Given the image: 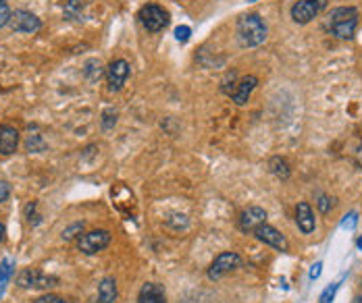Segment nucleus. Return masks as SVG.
Segmentation results:
<instances>
[{
    "mask_svg": "<svg viewBox=\"0 0 362 303\" xmlns=\"http://www.w3.org/2000/svg\"><path fill=\"white\" fill-rule=\"evenodd\" d=\"M5 233H7V229H5V224L0 222V243H3V239H5Z\"/></svg>",
    "mask_w": 362,
    "mask_h": 303,
    "instance_id": "obj_33",
    "label": "nucleus"
},
{
    "mask_svg": "<svg viewBox=\"0 0 362 303\" xmlns=\"http://www.w3.org/2000/svg\"><path fill=\"white\" fill-rule=\"evenodd\" d=\"M117 299V280L106 276L98 284V303H113Z\"/></svg>",
    "mask_w": 362,
    "mask_h": 303,
    "instance_id": "obj_17",
    "label": "nucleus"
},
{
    "mask_svg": "<svg viewBox=\"0 0 362 303\" xmlns=\"http://www.w3.org/2000/svg\"><path fill=\"white\" fill-rule=\"evenodd\" d=\"M137 303H169L165 287L159 284V282H146L139 289Z\"/></svg>",
    "mask_w": 362,
    "mask_h": 303,
    "instance_id": "obj_14",
    "label": "nucleus"
},
{
    "mask_svg": "<svg viewBox=\"0 0 362 303\" xmlns=\"http://www.w3.org/2000/svg\"><path fill=\"white\" fill-rule=\"evenodd\" d=\"M15 274V260L13 258H5L0 262V299L5 295V289L11 280V276Z\"/></svg>",
    "mask_w": 362,
    "mask_h": 303,
    "instance_id": "obj_18",
    "label": "nucleus"
},
{
    "mask_svg": "<svg viewBox=\"0 0 362 303\" xmlns=\"http://www.w3.org/2000/svg\"><path fill=\"white\" fill-rule=\"evenodd\" d=\"M19 145V131L13 125H0V154L11 156Z\"/></svg>",
    "mask_w": 362,
    "mask_h": 303,
    "instance_id": "obj_13",
    "label": "nucleus"
},
{
    "mask_svg": "<svg viewBox=\"0 0 362 303\" xmlns=\"http://www.w3.org/2000/svg\"><path fill=\"white\" fill-rule=\"evenodd\" d=\"M234 90H236V71L227 73V77H225V82H223V92H225V94L231 96Z\"/></svg>",
    "mask_w": 362,
    "mask_h": 303,
    "instance_id": "obj_24",
    "label": "nucleus"
},
{
    "mask_svg": "<svg viewBox=\"0 0 362 303\" xmlns=\"http://www.w3.org/2000/svg\"><path fill=\"white\" fill-rule=\"evenodd\" d=\"M327 7V0H300L292 7V19L298 25H306L310 23L323 9Z\"/></svg>",
    "mask_w": 362,
    "mask_h": 303,
    "instance_id": "obj_7",
    "label": "nucleus"
},
{
    "mask_svg": "<svg viewBox=\"0 0 362 303\" xmlns=\"http://www.w3.org/2000/svg\"><path fill=\"white\" fill-rule=\"evenodd\" d=\"M356 222H358V214H356V212H350V214L343 216V220H341V229H354Z\"/></svg>",
    "mask_w": 362,
    "mask_h": 303,
    "instance_id": "obj_27",
    "label": "nucleus"
},
{
    "mask_svg": "<svg viewBox=\"0 0 362 303\" xmlns=\"http://www.w3.org/2000/svg\"><path fill=\"white\" fill-rule=\"evenodd\" d=\"M356 245H358V250H362V237H358V241H356Z\"/></svg>",
    "mask_w": 362,
    "mask_h": 303,
    "instance_id": "obj_34",
    "label": "nucleus"
},
{
    "mask_svg": "<svg viewBox=\"0 0 362 303\" xmlns=\"http://www.w3.org/2000/svg\"><path fill=\"white\" fill-rule=\"evenodd\" d=\"M356 303H362V295H360V297L356 299Z\"/></svg>",
    "mask_w": 362,
    "mask_h": 303,
    "instance_id": "obj_35",
    "label": "nucleus"
},
{
    "mask_svg": "<svg viewBox=\"0 0 362 303\" xmlns=\"http://www.w3.org/2000/svg\"><path fill=\"white\" fill-rule=\"evenodd\" d=\"M337 287L339 284H331V287H327L325 291H323V295H321V303H331L333 301V297H335V291H337Z\"/></svg>",
    "mask_w": 362,
    "mask_h": 303,
    "instance_id": "obj_29",
    "label": "nucleus"
},
{
    "mask_svg": "<svg viewBox=\"0 0 362 303\" xmlns=\"http://www.w3.org/2000/svg\"><path fill=\"white\" fill-rule=\"evenodd\" d=\"M115 123H117V110L115 108H109V110H104V114H102V129H113L115 127Z\"/></svg>",
    "mask_w": 362,
    "mask_h": 303,
    "instance_id": "obj_23",
    "label": "nucleus"
},
{
    "mask_svg": "<svg viewBox=\"0 0 362 303\" xmlns=\"http://www.w3.org/2000/svg\"><path fill=\"white\" fill-rule=\"evenodd\" d=\"M129 62L125 58H117L109 64L106 69V84H109V90L111 92H121L127 77H129Z\"/></svg>",
    "mask_w": 362,
    "mask_h": 303,
    "instance_id": "obj_9",
    "label": "nucleus"
},
{
    "mask_svg": "<svg viewBox=\"0 0 362 303\" xmlns=\"http://www.w3.org/2000/svg\"><path fill=\"white\" fill-rule=\"evenodd\" d=\"M17 284L23 287V289H50V287H56L58 284V278L56 276H48L36 268H27V270H21L19 276H17Z\"/></svg>",
    "mask_w": 362,
    "mask_h": 303,
    "instance_id": "obj_8",
    "label": "nucleus"
},
{
    "mask_svg": "<svg viewBox=\"0 0 362 303\" xmlns=\"http://www.w3.org/2000/svg\"><path fill=\"white\" fill-rule=\"evenodd\" d=\"M317 206H319V210H321L323 214H329V212H331V208H333V199H331V197H327V195H319Z\"/></svg>",
    "mask_w": 362,
    "mask_h": 303,
    "instance_id": "obj_25",
    "label": "nucleus"
},
{
    "mask_svg": "<svg viewBox=\"0 0 362 303\" xmlns=\"http://www.w3.org/2000/svg\"><path fill=\"white\" fill-rule=\"evenodd\" d=\"M139 23L146 27L148 32L157 34L163 32L169 25V13L161 5H144L137 13Z\"/></svg>",
    "mask_w": 362,
    "mask_h": 303,
    "instance_id": "obj_3",
    "label": "nucleus"
},
{
    "mask_svg": "<svg viewBox=\"0 0 362 303\" xmlns=\"http://www.w3.org/2000/svg\"><path fill=\"white\" fill-rule=\"evenodd\" d=\"M92 0H67L65 3V17L69 21H82Z\"/></svg>",
    "mask_w": 362,
    "mask_h": 303,
    "instance_id": "obj_16",
    "label": "nucleus"
},
{
    "mask_svg": "<svg viewBox=\"0 0 362 303\" xmlns=\"http://www.w3.org/2000/svg\"><path fill=\"white\" fill-rule=\"evenodd\" d=\"M356 25H358V11L354 7L333 9L327 17V29L337 40H350L356 34Z\"/></svg>",
    "mask_w": 362,
    "mask_h": 303,
    "instance_id": "obj_1",
    "label": "nucleus"
},
{
    "mask_svg": "<svg viewBox=\"0 0 362 303\" xmlns=\"http://www.w3.org/2000/svg\"><path fill=\"white\" fill-rule=\"evenodd\" d=\"M9 25H11L13 32H17V34H36V32L42 29V21H40L34 13L23 11V9L13 11L11 23H9Z\"/></svg>",
    "mask_w": 362,
    "mask_h": 303,
    "instance_id": "obj_10",
    "label": "nucleus"
},
{
    "mask_svg": "<svg viewBox=\"0 0 362 303\" xmlns=\"http://www.w3.org/2000/svg\"><path fill=\"white\" fill-rule=\"evenodd\" d=\"M190 36H192V29H190L188 25H179V27L175 29V38H177V42H188Z\"/></svg>",
    "mask_w": 362,
    "mask_h": 303,
    "instance_id": "obj_28",
    "label": "nucleus"
},
{
    "mask_svg": "<svg viewBox=\"0 0 362 303\" xmlns=\"http://www.w3.org/2000/svg\"><path fill=\"white\" fill-rule=\"evenodd\" d=\"M236 34H238V40L244 48H254V46H260L267 40V25H264L260 15L250 13V15H244L238 21Z\"/></svg>",
    "mask_w": 362,
    "mask_h": 303,
    "instance_id": "obj_2",
    "label": "nucleus"
},
{
    "mask_svg": "<svg viewBox=\"0 0 362 303\" xmlns=\"http://www.w3.org/2000/svg\"><path fill=\"white\" fill-rule=\"evenodd\" d=\"M296 224H298V229L304 235H313L315 233L317 222H315V212H313L308 202H300L296 206Z\"/></svg>",
    "mask_w": 362,
    "mask_h": 303,
    "instance_id": "obj_12",
    "label": "nucleus"
},
{
    "mask_svg": "<svg viewBox=\"0 0 362 303\" xmlns=\"http://www.w3.org/2000/svg\"><path fill=\"white\" fill-rule=\"evenodd\" d=\"M269 171H271L277 179H281V181L289 179V175H292V169H289L287 160L281 158V156H273V158L269 160Z\"/></svg>",
    "mask_w": 362,
    "mask_h": 303,
    "instance_id": "obj_19",
    "label": "nucleus"
},
{
    "mask_svg": "<svg viewBox=\"0 0 362 303\" xmlns=\"http://www.w3.org/2000/svg\"><path fill=\"white\" fill-rule=\"evenodd\" d=\"M9 195H11V185L7 181H0V204L7 202Z\"/></svg>",
    "mask_w": 362,
    "mask_h": 303,
    "instance_id": "obj_31",
    "label": "nucleus"
},
{
    "mask_svg": "<svg viewBox=\"0 0 362 303\" xmlns=\"http://www.w3.org/2000/svg\"><path fill=\"white\" fill-rule=\"evenodd\" d=\"M262 222H267V212H264V208H260V206H250V208H246L242 214H240V229L244 231V233H254V229L256 226H260Z\"/></svg>",
    "mask_w": 362,
    "mask_h": 303,
    "instance_id": "obj_11",
    "label": "nucleus"
},
{
    "mask_svg": "<svg viewBox=\"0 0 362 303\" xmlns=\"http://www.w3.org/2000/svg\"><path fill=\"white\" fill-rule=\"evenodd\" d=\"M254 237L260 243H264V245H269V247H273L277 252H283V254L289 252V243H287L285 235L281 231H277L275 226L267 224V222H262L260 226H256V229H254Z\"/></svg>",
    "mask_w": 362,
    "mask_h": 303,
    "instance_id": "obj_6",
    "label": "nucleus"
},
{
    "mask_svg": "<svg viewBox=\"0 0 362 303\" xmlns=\"http://www.w3.org/2000/svg\"><path fill=\"white\" fill-rule=\"evenodd\" d=\"M25 147H27V152H44V149H46V143L42 141L40 135H30L27 141H25Z\"/></svg>",
    "mask_w": 362,
    "mask_h": 303,
    "instance_id": "obj_22",
    "label": "nucleus"
},
{
    "mask_svg": "<svg viewBox=\"0 0 362 303\" xmlns=\"http://www.w3.org/2000/svg\"><path fill=\"white\" fill-rule=\"evenodd\" d=\"M111 243V233L104 231V229H96V231H90V233H84L78 241V250L86 256H94L102 250H106Z\"/></svg>",
    "mask_w": 362,
    "mask_h": 303,
    "instance_id": "obj_5",
    "label": "nucleus"
},
{
    "mask_svg": "<svg viewBox=\"0 0 362 303\" xmlns=\"http://www.w3.org/2000/svg\"><path fill=\"white\" fill-rule=\"evenodd\" d=\"M11 15H13V11L9 7V3L7 0H0V29L11 23Z\"/></svg>",
    "mask_w": 362,
    "mask_h": 303,
    "instance_id": "obj_21",
    "label": "nucleus"
},
{
    "mask_svg": "<svg viewBox=\"0 0 362 303\" xmlns=\"http://www.w3.org/2000/svg\"><path fill=\"white\" fill-rule=\"evenodd\" d=\"M256 86H258V80L254 77V75H248V77H244V80L236 86V90H234V94H231L234 102L240 104V106H244Z\"/></svg>",
    "mask_w": 362,
    "mask_h": 303,
    "instance_id": "obj_15",
    "label": "nucleus"
},
{
    "mask_svg": "<svg viewBox=\"0 0 362 303\" xmlns=\"http://www.w3.org/2000/svg\"><path fill=\"white\" fill-rule=\"evenodd\" d=\"M78 231H80V233L84 231V224H82V222H76L73 226H71V229L63 231V239H65V241H69V239H73Z\"/></svg>",
    "mask_w": 362,
    "mask_h": 303,
    "instance_id": "obj_26",
    "label": "nucleus"
},
{
    "mask_svg": "<svg viewBox=\"0 0 362 303\" xmlns=\"http://www.w3.org/2000/svg\"><path fill=\"white\" fill-rule=\"evenodd\" d=\"M321 270H323V262H317V264L310 268V274H308V278H310V280H317V278L321 276Z\"/></svg>",
    "mask_w": 362,
    "mask_h": 303,
    "instance_id": "obj_32",
    "label": "nucleus"
},
{
    "mask_svg": "<svg viewBox=\"0 0 362 303\" xmlns=\"http://www.w3.org/2000/svg\"><path fill=\"white\" fill-rule=\"evenodd\" d=\"M240 266H242V258H240L236 252H223V254H219V256L212 260V264H210L208 270H206V276H208L210 280H219V278H223L225 274L238 270Z\"/></svg>",
    "mask_w": 362,
    "mask_h": 303,
    "instance_id": "obj_4",
    "label": "nucleus"
},
{
    "mask_svg": "<svg viewBox=\"0 0 362 303\" xmlns=\"http://www.w3.org/2000/svg\"><path fill=\"white\" fill-rule=\"evenodd\" d=\"M34 303H67V301H65L63 297H58V295H50V293H48V295L38 297Z\"/></svg>",
    "mask_w": 362,
    "mask_h": 303,
    "instance_id": "obj_30",
    "label": "nucleus"
},
{
    "mask_svg": "<svg viewBox=\"0 0 362 303\" xmlns=\"http://www.w3.org/2000/svg\"><path fill=\"white\" fill-rule=\"evenodd\" d=\"M84 73H86V77H88L90 82H98L100 75H102V64H100V60H96V58L88 60Z\"/></svg>",
    "mask_w": 362,
    "mask_h": 303,
    "instance_id": "obj_20",
    "label": "nucleus"
}]
</instances>
